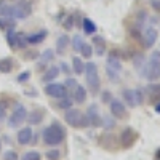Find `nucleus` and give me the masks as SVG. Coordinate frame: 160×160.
<instances>
[{
  "label": "nucleus",
  "instance_id": "1",
  "mask_svg": "<svg viewBox=\"0 0 160 160\" xmlns=\"http://www.w3.org/2000/svg\"><path fill=\"white\" fill-rule=\"evenodd\" d=\"M64 138H66V130L58 122H53L51 125H48L43 130V133H42L43 142L47 146H51V148H53V146H59L64 141Z\"/></svg>",
  "mask_w": 160,
  "mask_h": 160
},
{
  "label": "nucleus",
  "instance_id": "2",
  "mask_svg": "<svg viewBox=\"0 0 160 160\" xmlns=\"http://www.w3.org/2000/svg\"><path fill=\"white\" fill-rule=\"evenodd\" d=\"M139 75L149 82H155L160 78V51H154L151 59L144 64V68L139 71Z\"/></svg>",
  "mask_w": 160,
  "mask_h": 160
},
{
  "label": "nucleus",
  "instance_id": "3",
  "mask_svg": "<svg viewBox=\"0 0 160 160\" xmlns=\"http://www.w3.org/2000/svg\"><path fill=\"white\" fill-rule=\"evenodd\" d=\"M83 74H85V78H87V85L90 88V93L91 95H98L99 90H101V78H99L96 62H93V61L87 62Z\"/></svg>",
  "mask_w": 160,
  "mask_h": 160
},
{
  "label": "nucleus",
  "instance_id": "4",
  "mask_svg": "<svg viewBox=\"0 0 160 160\" xmlns=\"http://www.w3.org/2000/svg\"><path fill=\"white\" fill-rule=\"evenodd\" d=\"M64 120L66 123H69L72 128H87L88 127V120L83 112H80L78 109L69 108L64 112Z\"/></svg>",
  "mask_w": 160,
  "mask_h": 160
},
{
  "label": "nucleus",
  "instance_id": "5",
  "mask_svg": "<svg viewBox=\"0 0 160 160\" xmlns=\"http://www.w3.org/2000/svg\"><path fill=\"white\" fill-rule=\"evenodd\" d=\"M28 109H26V106L18 102L15 108H13L10 117H8V127L10 128H18L21 123L26 122V118H28Z\"/></svg>",
  "mask_w": 160,
  "mask_h": 160
},
{
  "label": "nucleus",
  "instance_id": "6",
  "mask_svg": "<svg viewBox=\"0 0 160 160\" xmlns=\"http://www.w3.org/2000/svg\"><path fill=\"white\" fill-rule=\"evenodd\" d=\"M45 93L50 98H55V99H61L64 96H68V88H66L64 83H58V82H50L45 85Z\"/></svg>",
  "mask_w": 160,
  "mask_h": 160
},
{
  "label": "nucleus",
  "instance_id": "7",
  "mask_svg": "<svg viewBox=\"0 0 160 160\" xmlns=\"http://www.w3.org/2000/svg\"><path fill=\"white\" fill-rule=\"evenodd\" d=\"M111 115L114 117V118H118V120H123V118H127V115H128V111H127V106H125V102H122L120 99H111Z\"/></svg>",
  "mask_w": 160,
  "mask_h": 160
},
{
  "label": "nucleus",
  "instance_id": "8",
  "mask_svg": "<svg viewBox=\"0 0 160 160\" xmlns=\"http://www.w3.org/2000/svg\"><path fill=\"white\" fill-rule=\"evenodd\" d=\"M141 42L144 45V48H152L157 42V31L152 26H148V28L142 29V34H141Z\"/></svg>",
  "mask_w": 160,
  "mask_h": 160
},
{
  "label": "nucleus",
  "instance_id": "9",
  "mask_svg": "<svg viewBox=\"0 0 160 160\" xmlns=\"http://www.w3.org/2000/svg\"><path fill=\"white\" fill-rule=\"evenodd\" d=\"M138 141V133L133 130V128H125L123 131H122V135H120V144H122V148L123 149H128V148H131L133 144H135Z\"/></svg>",
  "mask_w": 160,
  "mask_h": 160
},
{
  "label": "nucleus",
  "instance_id": "10",
  "mask_svg": "<svg viewBox=\"0 0 160 160\" xmlns=\"http://www.w3.org/2000/svg\"><path fill=\"white\" fill-rule=\"evenodd\" d=\"M87 120H88V125H91V127H95V128H98V127H101L102 125V117H101V114H99V111H98V108L95 104L93 106H90V108L87 109Z\"/></svg>",
  "mask_w": 160,
  "mask_h": 160
},
{
  "label": "nucleus",
  "instance_id": "11",
  "mask_svg": "<svg viewBox=\"0 0 160 160\" xmlns=\"http://www.w3.org/2000/svg\"><path fill=\"white\" fill-rule=\"evenodd\" d=\"M32 135H34V131H32L31 127H24V128H21V130L18 131V135H16V141H18V144H21V146H28V144H31V141H32Z\"/></svg>",
  "mask_w": 160,
  "mask_h": 160
},
{
  "label": "nucleus",
  "instance_id": "12",
  "mask_svg": "<svg viewBox=\"0 0 160 160\" xmlns=\"http://www.w3.org/2000/svg\"><path fill=\"white\" fill-rule=\"evenodd\" d=\"M106 68L114 69L117 72H122V61H120V56L117 55L115 51H111L108 59H106Z\"/></svg>",
  "mask_w": 160,
  "mask_h": 160
},
{
  "label": "nucleus",
  "instance_id": "13",
  "mask_svg": "<svg viewBox=\"0 0 160 160\" xmlns=\"http://www.w3.org/2000/svg\"><path fill=\"white\" fill-rule=\"evenodd\" d=\"M69 45H71V38H69V35H68V34L59 35V37L56 38V51H55V53H58V55H64Z\"/></svg>",
  "mask_w": 160,
  "mask_h": 160
},
{
  "label": "nucleus",
  "instance_id": "14",
  "mask_svg": "<svg viewBox=\"0 0 160 160\" xmlns=\"http://www.w3.org/2000/svg\"><path fill=\"white\" fill-rule=\"evenodd\" d=\"M91 47L96 50L98 56H102L104 51H106V40L101 35H93L91 37Z\"/></svg>",
  "mask_w": 160,
  "mask_h": 160
},
{
  "label": "nucleus",
  "instance_id": "15",
  "mask_svg": "<svg viewBox=\"0 0 160 160\" xmlns=\"http://www.w3.org/2000/svg\"><path fill=\"white\" fill-rule=\"evenodd\" d=\"M0 16H8L16 19V5L15 3H5L0 2Z\"/></svg>",
  "mask_w": 160,
  "mask_h": 160
},
{
  "label": "nucleus",
  "instance_id": "16",
  "mask_svg": "<svg viewBox=\"0 0 160 160\" xmlns=\"http://www.w3.org/2000/svg\"><path fill=\"white\" fill-rule=\"evenodd\" d=\"M47 35H48V31H47V29H42V31H38V32L29 34V35H28V43H29V45L42 43L43 40L47 38Z\"/></svg>",
  "mask_w": 160,
  "mask_h": 160
},
{
  "label": "nucleus",
  "instance_id": "17",
  "mask_svg": "<svg viewBox=\"0 0 160 160\" xmlns=\"http://www.w3.org/2000/svg\"><path fill=\"white\" fill-rule=\"evenodd\" d=\"M53 59H55V51L48 48V50H45L42 55H40V59H38V62H37V68H38V69H43L45 66L50 64Z\"/></svg>",
  "mask_w": 160,
  "mask_h": 160
},
{
  "label": "nucleus",
  "instance_id": "18",
  "mask_svg": "<svg viewBox=\"0 0 160 160\" xmlns=\"http://www.w3.org/2000/svg\"><path fill=\"white\" fill-rule=\"evenodd\" d=\"M144 93H148L149 98H152V102L160 101V83L151 82V85H148L144 88Z\"/></svg>",
  "mask_w": 160,
  "mask_h": 160
},
{
  "label": "nucleus",
  "instance_id": "19",
  "mask_svg": "<svg viewBox=\"0 0 160 160\" xmlns=\"http://www.w3.org/2000/svg\"><path fill=\"white\" fill-rule=\"evenodd\" d=\"M87 88L83 87V85H80V83H77V87L74 88V101L77 102V104H83L85 101H87Z\"/></svg>",
  "mask_w": 160,
  "mask_h": 160
},
{
  "label": "nucleus",
  "instance_id": "20",
  "mask_svg": "<svg viewBox=\"0 0 160 160\" xmlns=\"http://www.w3.org/2000/svg\"><path fill=\"white\" fill-rule=\"evenodd\" d=\"M59 77V68H56V66H51V68H48L42 77V80L45 83H50V82H55V80Z\"/></svg>",
  "mask_w": 160,
  "mask_h": 160
},
{
  "label": "nucleus",
  "instance_id": "21",
  "mask_svg": "<svg viewBox=\"0 0 160 160\" xmlns=\"http://www.w3.org/2000/svg\"><path fill=\"white\" fill-rule=\"evenodd\" d=\"M122 96H123L125 104H128V108H136V106H138V102H136V96H135V90L125 88V90L122 91Z\"/></svg>",
  "mask_w": 160,
  "mask_h": 160
},
{
  "label": "nucleus",
  "instance_id": "22",
  "mask_svg": "<svg viewBox=\"0 0 160 160\" xmlns=\"http://www.w3.org/2000/svg\"><path fill=\"white\" fill-rule=\"evenodd\" d=\"M82 28H83V32H85L87 35H95L96 31H98L96 24L93 22V19H90V18H83V21H82Z\"/></svg>",
  "mask_w": 160,
  "mask_h": 160
},
{
  "label": "nucleus",
  "instance_id": "23",
  "mask_svg": "<svg viewBox=\"0 0 160 160\" xmlns=\"http://www.w3.org/2000/svg\"><path fill=\"white\" fill-rule=\"evenodd\" d=\"M26 120H28L31 125H38V123L43 120V111H42V109L32 111L31 114H28V118H26Z\"/></svg>",
  "mask_w": 160,
  "mask_h": 160
},
{
  "label": "nucleus",
  "instance_id": "24",
  "mask_svg": "<svg viewBox=\"0 0 160 160\" xmlns=\"http://www.w3.org/2000/svg\"><path fill=\"white\" fill-rule=\"evenodd\" d=\"M16 28V21L15 18H8V16H0V29L2 31H10Z\"/></svg>",
  "mask_w": 160,
  "mask_h": 160
},
{
  "label": "nucleus",
  "instance_id": "25",
  "mask_svg": "<svg viewBox=\"0 0 160 160\" xmlns=\"http://www.w3.org/2000/svg\"><path fill=\"white\" fill-rule=\"evenodd\" d=\"M85 71V62L83 59H80L78 56H74L72 58V72L77 74V75H82Z\"/></svg>",
  "mask_w": 160,
  "mask_h": 160
},
{
  "label": "nucleus",
  "instance_id": "26",
  "mask_svg": "<svg viewBox=\"0 0 160 160\" xmlns=\"http://www.w3.org/2000/svg\"><path fill=\"white\" fill-rule=\"evenodd\" d=\"M7 43H8V47L13 48V50L18 48V32H16L15 29L7 31Z\"/></svg>",
  "mask_w": 160,
  "mask_h": 160
},
{
  "label": "nucleus",
  "instance_id": "27",
  "mask_svg": "<svg viewBox=\"0 0 160 160\" xmlns=\"http://www.w3.org/2000/svg\"><path fill=\"white\" fill-rule=\"evenodd\" d=\"M13 59L11 58H2L0 59V72L2 74H8L13 71Z\"/></svg>",
  "mask_w": 160,
  "mask_h": 160
},
{
  "label": "nucleus",
  "instance_id": "28",
  "mask_svg": "<svg viewBox=\"0 0 160 160\" xmlns=\"http://www.w3.org/2000/svg\"><path fill=\"white\" fill-rule=\"evenodd\" d=\"M83 43H85V40H83V37L80 35V34H75V35L71 38V47H72L75 51H80V48H82Z\"/></svg>",
  "mask_w": 160,
  "mask_h": 160
},
{
  "label": "nucleus",
  "instance_id": "29",
  "mask_svg": "<svg viewBox=\"0 0 160 160\" xmlns=\"http://www.w3.org/2000/svg\"><path fill=\"white\" fill-rule=\"evenodd\" d=\"M72 104H74V99L69 98V96H64V98L58 99V108L62 109V111H68L69 108H72Z\"/></svg>",
  "mask_w": 160,
  "mask_h": 160
},
{
  "label": "nucleus",
  "instance_id": "30",
  "mask_svg": "<svg viewBox=\"0 0 160 160\" xmlns=\"http://www.w3.org/2000/svg\"><path fill=\"white\" fill-rule=\"evenodd\" d=\"M148 13H146L144 10L142 11H138V15H136V28H139V29H142L144 28V24L148 22Z\"/></svg>",
  "mask_w": 160,
  "mask_h": 160
},
{
  "label": "nucleus",
  "instance_id": "31",
  "mask_svg": "<svg viewBox=\"0 0 160 160\" xmlns=\"http://www.w3.org/2000/svg\"><path fill=\"white\" fill-rule=\"evenodd\" d=\"M78 53H80V55H82L83 58L90 59V58L93 56V47H91L90 43H87V42H85V43L82 45V48H80V51H78Z\"/></svg>",
  "mask_w": 160,
  "mask_h": 160
},
{
  "label": "nucleus",
  "instance_id": "32",
  "mask_svg": "<svg viewBox=\"0 0 160 160\" xmlns=\"http://www.w3.org/2000/svg\"><path fill=\"white\" fill-rule=\"evenodd\" d=\"M74 24H75V15H68V16H66V19H64V22H62L66 31H71L74 28Z\"/></svg>",
  "mask_w": 160,
  "mask_h": 160
},
{
  "label": "nucleus",
  "instance_id": "33",
  "mask_svg": "<svg viewBox=\"0 0 160 160\" xmlns=\"http://www.w3.org/2000/svg\"><path fill=\"white\" fill-rule=\"evenodd\" d=\"M8 106H10V102H8L7 99L0 98V120L5 118V114H7V111H8Z\"/></svg>",
  "mask_w": 160,
  "mask_h": 160
},
{
  "label": "nucleus",
  "instance_id": "34",
  "mask_svg": "<svg viewBox=\"0 0 160 160\" xmlns=\"http://www.w3.org/2000/svg\"><path fill=\"white\" fill-rule=\"evenodd\" d=\"M133 64H135V68H136L138 71H141V69L144 68V64H146L144 56H142V55H136V56H135V59H133Z\"/></svg>",
  "mask_w": 160,
  "mask_h": 160
},
{
  "label": "nucleus",
  "instance_id": "35",
  "mask_svg": "<svg viewBox=\"0 0 160 160\" xmlns=\"http://www.w3.org/2000/svg\"><path fill=\"white\" fill-rule=\"evenodd\" d=\"M106 74H108V77H109L111 82H118V80H120V72H117V71H114V69L106 68Z\"/></svg>",
  "mask_w": 160,
  "mask_h": 160
},
{
  "label": "nucleus",
  "instance_id": "36",
  "mask_svg": "<svg viewBox=\"0 0 160 160\" xmlns=\"http://www.w3.org/2000/svg\"><path fill=\"white\" fill-rule=\"evenodd\" d=\"M106 130H112L115 127V122H114V117H102V125Z\"/></svg>",
  "mask_w": 160,
  "mask_h": 160
},
{
  "label": "nucleus",
  "instance_id": "37",
  "mask_svg": "<svg viewBox=\"0 0 160 160\" xmlns=\"http://www.w3.org/2000/svg\"><path fill=\"white\" fill-rule=\"evenodd\" d=\"M21 160H40V154L37 151H29L21 157Z\"/></svg>",
  "mask_w": 160,
  "mask_h": 160
},
{
  "label": "nucleus",
  "instance_id": "38",
  "mask_svg": "<svg viewBox=\"0 0 160 160\" xmlns=\"http://www.w3.org/2000/svg\"><path fill=\"white\" fill-rule=\"evenodd\" d=\"M28 47V35L18 32V48H26Z\"/></svg>",
  "mask_w": 160,
  "mask_h": 160
},
{
  "label": "nucleus",
  "instance_id": "39",
  "mask_svg": "<svg viewBox=\"0 0 160 160\" xmlns=\"http://www.w3.org/2000/svg\"><path fill=\"white\" fill-rule=\"evenodd\" d=\"M135 96H136V102H138V106L142 104V102H144V88H141V87L135 88Z\"/></svg>",
  "mask_w": 160,
  "mask_h": 160
},
{
  "label": "nucleus",
  "instance_id": "40",
  "mask_svg": "<svg viewBox=\"0 0 160 160\" xmlns=\"http://www.w3.org/2000/svg\"><path fill=\"white\" fill-rule=\"evenodd\" d=\"M61 154L58 149H51V151H47V158L48 160H59Z\"/></svg>",
  "mask_w": 160,
  "mask_h": 160
},
{
  "label": "nucleus",
  "instance_id": "41",
  "mask_svg": "<svg viewBox=\"0 0 160 160\" xmlns=\"http://www.w3.org/2000/svg\"><path fill=\"white\" fill-rule=\"evenodd\" d=\"M18 158L19 157H18V154L15 151H7L3 154V160H18Z\"/></svg>",
  "mask_w": 160,
  "mask_h": 160
},
{
  "label": "nucleus",
  "instance_id": "42",
  "mask_svg": "<svg viewBox=\"0 0 160 160\" xmlns=\"http://www.w3.org/2000/svg\"><path fill=\"white\" fill-rule=\"evenodd\" d=\"M64 85H66V88H68V90H74V88L77 87V80L72 78V77H69V78L64 82Z\"/></svg>",
  "mask_w": 160,
  "mask_h": 160
},
{
  "label": "nucleus",
  "instance_id": "43",
  "mask_svg": "<svg viewBox=\"0 0 160 160\" xmlns=\"http://www.w3.org/2000/svg\"><path fill=\"white\" fill-rule=\"evenodd\" d=\"M29 78H31V72L26 71V72H22V74L18 75V82H28Z\"/></svg>",
  "mask_w": 160,
  "mask_h": 160
},
{
  "label": "nucleus",
  "instance_id": "44",
  "mask_svg": "<svg viewBox=\"0 0 160 160\" xmlns=\"http://www.w3.org/2000/svg\"><path fill=\"white\" fill-rule=\"evenodd\" d=\"M111 99H112V93H111V91H102L101 101H102V102H111Z\"/></svg>",
  "mask_w": 160,
  "mask_h": 160
},
{
  "label": "nucleus",
  "instance_id": "45",
  "mask_svg": "<svg viewBox=\"0 0 160 160\" xmlns=\"http://www.w3.org/2000/svg\"><path fill=\"white\" fill-rule=\"evenodd\" d=\"M59 71H62L64 74H68V75H69V74H72V69L69 68V64H66L64 61L59 64Z\"/></svg>",
  "mask_w": 160,
  "mask_h": 160
},
{
  "label": "nucleus",
  "instance_id": "46",
  "mask_svg": "<svg viewBox=\"0 0 160 160\" xmlns=\"http://www.w3.org/2000/svg\"><path fill=\"white\" fill-rule=\"evenodd\" d=\"M151 5H152L155 10H160V0H152V2H151Z\"/></svg>",
  "mask_w": 160,
  "mask_h": 160
},
{
  "label": "nucleus",
  "instance_id": "47",
  "mask_svg": "<svg viewBox=\"0 0 160 160\" xmlns=\"http://www.w3.org/2000/svg\"><path fill=\"white\" fill-rule=\"evenodd\" d=\"M155 112H157V114H160V101H157V102H155Z\"/></svg>",
  "mask_w": 160,
  "mask_h": 160
},
{
  "label": "nucleus",
  "instance_id": "48",
  "mask_svg": "<svg viewBox=\"0 0 160 160\" xmlns=\"http://www.w3.org/2000/svg\"><path fill=\"white\" fill-rule=\"evenodd\" d=\"M155 157H157V158H160V151L157 152V155H155Z\"/></svg>",
  "mask_w": 160,
  "mask_h": 160
},
{
  "label": "nucleus",
  "instance_id": "49",
  "mask_svg": "<svg viewBox=\"0 0 160 160\" xmlns=\"http://www.w3.org/2000/svg\"><path fill=\"white\" fill-rule=\"evenodd\" d=\"M0 149H2V141H0Z\"/></svg>",
  "mask_w": 160,
  "mask_h": 160
}]
</instances>
